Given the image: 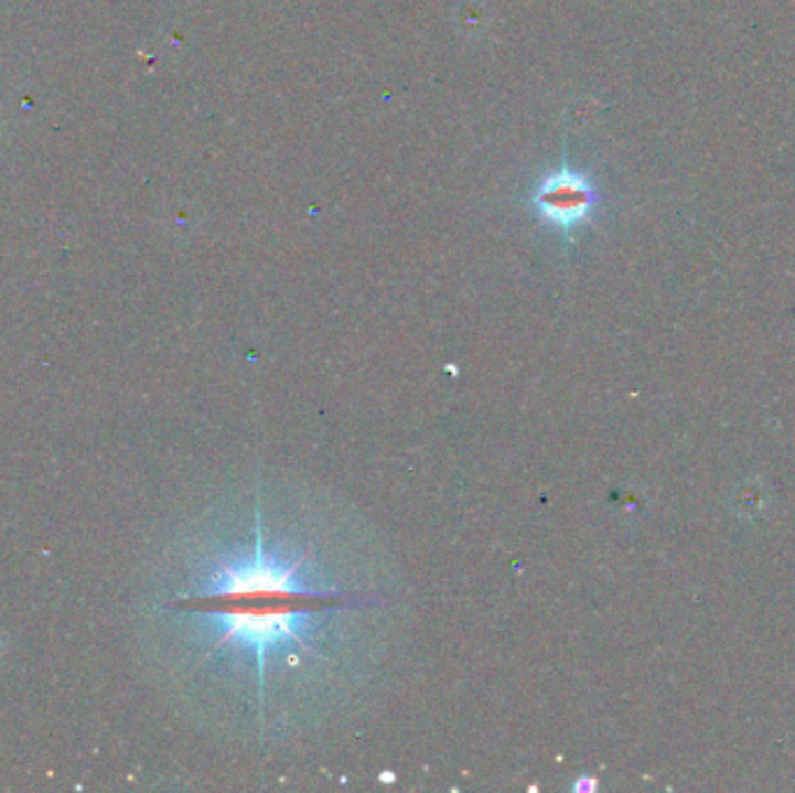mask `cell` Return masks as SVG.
I'll list each match as a JSON object with an SVG mask.
<instances>
[{
  "label": "cell",
  "mask_w": 795,
  "mask_h": 793,
  "mask_svg": "<svg viewBox=\"0 0 795 793\" xmlns=\"http://www.w3.org/2000/svg\"><path fill=\"white\" fill-rule=\"evenodd\" d=\"M598 194L591 180L568 165L554 170L535 186L530 203L540 219L558 231H570L589 222Z\"/></svg>",
  "instance_id": "7a4b0ae2"
},
{
  "label": "cell",
  "mask_w": 795,
  "mask_h": 793,
  "mask_svg": "<svg viewBox=\"0 0 795 793\" xmlns=\"http://www.w3.org/2000/svg\"><path fill=\"white\" fill-rule=\"evenodd\" d=\"M303 559L282 561L266 549L261 507H256V545L249 559L224 564L212 575L207 591L189 600L219 619L217 647L251 650L259 668V696L266 689V661L272 650L308 645V621L314 612L345 606V596L314 589L300 577Z\"/></svg>",
  "instance_id": "6da1fadb"
}]
</instances>
